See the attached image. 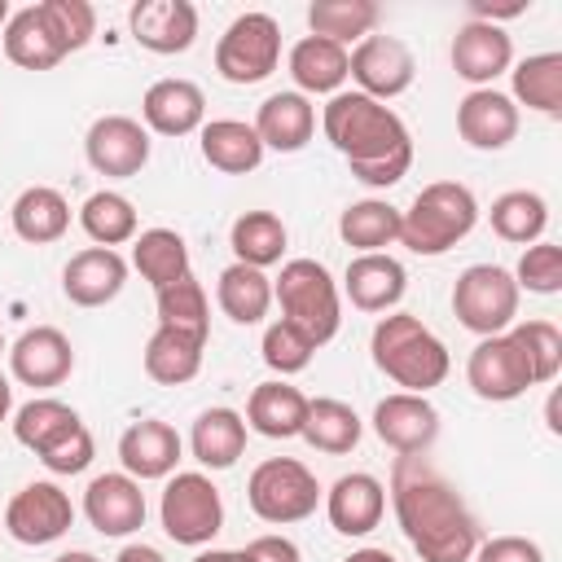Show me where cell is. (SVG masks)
Wrapping results in <instances>:
<instances>
[{"mask_svg":"<svg viewBox=\"0 0 562 562\" xmlns=\"http://www.w3.org/2000/svg\"><path fill=\"white\" fill-rule=\"evenodd\" d=\"M373 435L400 457H422L439 439V408L426 395L395 391L373 408Z\"/></svg>","mask_w":562,"mask_h":562,"instance_id":"14","label":"cell"},{"mask_svg":"<svg viewBox=\"0 0 562 562\" xmlns=\"http://www.w3.org/2000/svg\"><path fill=\"white\" fill-rule=\"evenodd\" d=\"M145 127L158 136H189L206 119V97L193 79H158L140 97Z\"/></svg>","mask_w":562,"mask_h":562,"instance_id":"23","label":"cell"},{"mask_svg":"<svg viewBox=\"0 0 562 562\" xmlns=\"http://www.w3.org/2000/svg\"><path fill=\"white\" fill-rule=\"evenodd\" d=\"M452 312L479 338L505 334L514 325V316H518L514 272H505L501 263H470L452 285Z\"/></svg>","mask_w":562,"mask_h":562,"instance_id":"7","label":"cell"},{"mask_svg":"<svg viewBox=\"0 0 562 562\" xmlns=\"http://www.w3.org/2000/svg\"><path fill=\"white\" fill-rule=\"evenodd\" d=\"M35 9H40L48 35L57 40V48H61L66 57L79 53V48L97 35V9H92L88 0H40Z\"/></svg>","mask_w":562,"mask_h":562,"instance_id":"44","label":"cell"},{"mask_svg":"<svg viewBox=\"0 0 562 562\" xmlns=\"http://www.w3.org/2000/svg\"><path fill=\"white\" fill-rule=\"evenodd\" d=\"M509 334L527 356L531 382H553L562 369V329L553 321H518L509 325Z\"/></svg>","mask_w":562,"mask_h":562,"instance_id":"45","label":"cell"},{"mask_svg":"<svg viewBox=\"0 0 562 562\" xmlns=\"http://www.w3.org/2000/svg\"><path fill=\"white\" fill-rule=\"evenodd\" d=\"M321 127L329 145L347 158L351 176L369 189H391L413 167V136L404 119L364 92H334L321 114Z\"/></svg>","mask_w":562,"mask_h":562,"instance_id":"2","label":"cell"},{"mask_svg":"<svg viewBox=\"0 0 562 562\" xmlns=\"http://www.w3.org/2000/svg\"><path fill=\"white\" fill-rule=\"evenodd\" d=\"M347 75L360 83L356 92H364V97L386 105L391 97L413 88L417 66H413V53H408L404 40H395V35H364L356 44V53H347Z\"/></svg>","mask_w":562,"mask_h":562,"instance_id":"11","label":"cell"},{"mask_svg":"<svg viewBox=\"0 0 562 562\" xmlns=\"http://www.w3.org/2000/svg\"><path fill=\"white\" fill-rule=\"evenodd\" d=\"M9 408H13V386H9V378H0V422L9 417Z\"/></svg>","mask_w":562,"mask_h":562,"instance_id":"55","label":"cell"},{"mask_svg":"<svg viewBox=\"0 0 562 562\" xmlns=\"http://www.w3.org/2000/svg\"><path fill=\"white\" fill-rule=\"evenodd\" d=\"M215 299H220V312L237 325H259L272 307V281L259 272V268H246V263H228L220 272V285H215Z\"/></svg>","mask_w":562,"mask_h":562,"instance_id":"36","label":"cell"},{"mask_svg":"<svg viewBox=\"0 0 562 562\" xmlns=\"http://www.w3.org/2000/svg\"><path fill=\"white\" fill-rule=\"evenodd\" d=\"M338 237L347 246H356L360 255H378L382 246H391L400 237V206L382 202V198H364V202H351L342 215H338Z\"/></svg>","mask_w":562,"mask_h":562,"instance_id":"39","label":"cell"},{"mask_svg":"<svg viewBox=\"0 0 562 562\" xmlns=\"http://www.w3.org/2000/svg\"><path fill=\"white\" fill-rule=\"evenodd\" d=\"M514 105L522 101L527 110L536 114H549L558 119L562 114V53H536V57H522L514 70Z\"/></svg>","mask_w":562,"mask_h":562,"instance_id":"37","label":"cell"},{"mask_svg":"<svg viewBox=\"0 0 562 562\" xmlns=\"http://www.w3.org/2000/svg\"><path fill=\"white\" fill-rule=\"evenodd\" d=\"M53 562H101L97 553H88V549H70V553H57Z\"/></svg>","mask_w":562,"mask_h":562,"instance_id":"54","label":"cell"},{"mask_svg":"<svg viewBox=\"0 0 562 562\" xmlns=\"http://www.w3.org/2000/svg\"><path fill=\"white\" fill-rule=\"evenodd\" d=\"M391 505H395L400 531L408 536L422 562H470L474 558L479 518L465 509L461 492L426 457H395Z\"/></svg>","mask_w":562,"mask_h":562,"instance_id":"1","label":"cell"},{"mask_svg":"<svg viewBox=\"0 0 562 562\" xmlns=\"http://www.w3.org/2000/svg\"><path fill=\"white\" fill-rule=\"evenodd\" d=\"M342 562H400V558L386 553V549H356V553H347Z\"/></svg>","mask_w":562,"mask_h":562,"instance_id":"53","label":"cell"},{"mask_svg":"<svg viewBox=\"0 0 562 562\" xmlns=\"http://www.w3.org/2000/svg\"><path fill=\"white\" fill-rule=\"evenodd\" d=\"M474 562H544V549L527 536H492V540H479Z\"/></svg>","mask_w":562,"mask_h":562,"instance_id":"49","label":"cell"},{"mask_svg":"<svg viewBox=\"0 0 562 562\" xmlns=\"http://www.w3.org/2000/svg\"><path fill=\"white\" fill-rule=\"evenodd\" d=\"M465 382L479 400H492V404H509L518 395H527L536 382H531V369H527V356L522 347L514 342V334H492L483 338L470 360H465Z\"/></svg>","mask_w":562,"mask_h":562,"instance_id":"10","label":"cell"},{"mask_svg":"<svg viewBox=\"0 0 562 562\" xmlns=\"http://www.w3.org/2000/svg\"><path fill=\"white\" fill-rule=\"evenodd\" d=\"M325 514L338 536H369L386 514V487L382 479L351 470L325 492Z\"/></svg>","mask_w":562,"mask_h":562,"instance_id":"22","label":"cell"},{"mask_svg":"<svg viewBox=\"0 0 562 562\" xmlns=\"http://www.w3.org/2000/svg\"><path fill=\"white\" fill-rule=\"evenodd\" d=\"M307 422V395L290 382H259L246 400V426L263 439H294Z\"/></svg>","mask_w":562,"mask_h":562,"instance_id":"26","label":"cell"},{"mask_svg":"<svg viewBox=\"0 0 562 562\" xmlns=\"http://www.w3.org/2000/svg\"><path fill=\"white\" fill-rule=\"evenodd\" d=\"M132 40L149 53H184L198 40V9L189 0H136L127 13Z\"/></svg>","mask_w":562,"mask_h":562,"instance_id":"16","label":"cell"},{"mask_svg":"<svg viewBox=\"0 0 562 562\" xmlns=\"http://www.w3.org/2000/svg\"><path fill=\"white\" fill-rule=\"evenodd\" d=\"M79 224H83V233H88L97 246L114 250V246H123V241L136 237V206H132L123 193H114V189H97V193H88V202L79 206Z\"/></svg>","mask_w":562,"mask_h":562,"instance_id":"41","label":"cell"},{"mask_svg":"<svg viewBox=\"0 0 562 562\" xmlns=\"http://www.w3.org/2000/svg\"><path fill=\"white\" fill-rule=\"evenodd\" d=\"M83 514L101 536H132L145 527V492L132 474H97L83 492Z\"/></svg>","mask_w":562,"mask_h":562,"instance_id":"17","label":"cell"},{"mask_svg":"<svg viewBox=\"0 0 562 562\" xmlns=\"http://www.w3.org/2000/svg\"><path fill=\"white\" fill-rule=\"evenodd\" d=\"M487 220H492V233H496L501 241L531 246V241H540L544 228H549V202H544L540 193H531V189H509V193H501V198L492 202Z\"/></svg>","mask_w":562,"mask_h":562,"instance_id":"38","label":"cell"},{"mask_svg":"<svg viewBox=\"0 0 562 562\" xmlns=\"http://www.w3.org/2000/svg\"><path fill=\"white\" fill-rule=\"evenodd\" d=\"M228 246H233L237 263L263 272V268L281 263V255H285V224H281V215H272V211H246V215L233 220Z\"/></svg>","mask_w":562,"mask_h":562,"instance_id":"35","label":"cell"},{"mask_svg":"<svg viewBox=\"0 0 562 562\" xmlns=\"http://www.w3.org/2000/svg\"><path fill=\"white\" fill-rule=\"evenodd\" d=\"M9 369L22 386L48 391L61 386L75 369V347L57 325H31L18 334V342L9 347Z\"/></svg>","mask_w":562,"mask_h":562,"instance_id":"15","label":"cell"},{"mask_svg":"<svg viewBox=\"0 0 562 562\" xmlns=\"http://www.w3.org/2000/svg\"><path fill=\"white\" fill-rule=\"evenodd\" d=\"M202 351H206L202 338L158 325V329L149 334V342H145V373H149L158 386H184V382L198 378Z\"/></svg>","mask_w":562,"mask_h":562,"instance_id":"29","label":"cell"},{"mask_svg":"<svg viewBox=\"0 0 562 562\" xmlns=\"http://www.w3.org/2000/svg\"><path fill=\"white\" fill-rule=\"evenodd\" d=\"M9 220H13V233L22 241L48 246V241L66 237V228H70V202L57 189H48V184H31V189H22L13 198Z\"/></svg>","mask_w":562,"mask_h":562,"instance_id":"28","label":"cell"},{"mask_svg":"<svg viewBox=\"0 0 562 562\" xmlns=\"http://www.w3.org/2000/svg\"><path fill=\"white\" fill-rule=\"evenodd\" d=\"M479 224V202L465 184L457 180H435L426 184L408 211H400V246L413 255H443L452 250L470 228Z\"/></svg>","mask_w":562,"mask_h":562,"instance_id":"4","label":"cell"},{"mask_svg":"<svg viewBox=\"0 0 562 562\" xmlns=\"http://www.w3.org/2000/svg\"><path fill=\"white\" fill-rule=\"evenodd\" d=\"M132 268L154 290H167L180 277H189V246L176 228H145L132 237Z\"/></svg>","mask_w":562,"mask_h":562,"instance_id":"31","label":"cell"},{"mask_svg":"<svg viewBox=\"0 0 562 562\" xmlns=\"http://www.w3.org/2000/svg\"><path fill=\"white\" fill-rule=\"evenodd\" d=\"M272 299L281 303V321L303 329L312 338V347H325L338 334V325H342L338 285H334L329 268L316 263V259L281 263V277L272 281Z\"/></svg>","mask_w":562,"mask_h":562,"instance_id":"5","label":"cell"},{"mask_svg":"<svg viewBox=\"0 0 562 562\" xmlns=\"http://www.w3.org/2000/svg\"><path fill=\"white\" fill-rule=\"evenodd\" d=\"M70 522H75V505H70V496H66L57 483H48V479L26 483V487L9 501V509H4V531H9L18 544H53V540H61V536L70 531Z\"/></svg>","mask_w":562,"mask_h":562,"instance_id":"12","label":"cell"},{"mask_svg":"<svg viewBox=\"0 0 562 562\" xmlns=\"http://www.w3.org/2000/svg\"><path fill=\"white\" fill-rule=\"evenodd\" d=\"M514 285L531 294H558L562 290V246L558 241H531L514 268Z\"/></svg>","mask_w":562,"mask_h":562,"instance_id":"46","label":"cell"},{"mask_svg":"<svg viewBox=\"0 0 562 562\" xmlns=\"http://www.w3.org/2000/svg\"><path fill=\"white\" fill-rule=\"evenodd\" d=\"M369 351H373V364L404 391L413 395H426L430 386H439L452 369L448 360V347L413 316V312H391L373 325V338H369Z\"/></svg>","mask_w":562,"mask_h":562,"instance_id":"3","label":"cell"},{"mask_svg":"<svg viewBox=\"0 0 562 562\" xmlns=\"http://www.w3.org/2000/svg\"><path fill=\"white\" fill-rule=\"evenodd\" d=\"M75 426H79V413H75L70 404H61V400H53V395H40V400H31V404L18 408V417H13V439L40 457L44 448H53V443H57L61 435H70Z\"/></svg>","mask_w":562,"mask_h":562,"instance_id":"42","label":"cell"},{"mask_svg":"<svg viewBox=\"0 0 562 562\" xmlns=\"http://www.w3.org/2000/svg\"><path fill=\"white\" fill-rule=\"evenodd\" d=\"M290 79L299 83V92H338L347 79V48L321 40V35H303L290 48Z\"/></svg>","mask_w":562,"mask_h":562,"instance_id":"32","label":"cell"},{"mask_svg":"<svg viewBox=\"0 0 562 562\" xmlns=\"http://www.w3.org/2000/svg\"><path fill=\"white\" fill-rule=\"evenodd\" d=\"M457 132L470 149H505L518 136V105L496 88H470L457 105Z\"/></svg>","mask_w":562,"mask_h":562,"instance_id":"21","label":"cell"},{"mask_svg":"<svg viewBox=\"0 0 562 562\" xmlns=\"http://www.w3.org/2000/svg\"><path fill=\"white\" fill-rule=\"evenodd\" d=\"M119 461L123 474H132L136 483L145 479H171L176 461H180V435L176 426L158 422V417H140L119 435Z\"/></svg>","mask_w":562,"mask_h":562,"instance_id":"20","label":"cell"},{"mask_svg":"<svg viewBox=\"0 0 562 562\" xmlns=\"http://www.w3.org/2000/svg\"><path fill=\"white\" fill-rule=\"evenodd\" d=\"M158 518H162V531L176 540V544H211L215 531L224 527V501H220V487L198 474V470H180L167 479L162 487V501H158Z\"/></svg>","mask_w":562,"mask_h":562,"instance_id":"8","label":"cell"},{"mask_svg":"<svg viewBox=\"0 0 562 562\" xmlns=\"http://www.w3.org/2000/svg\"><path fill=\"white\" fill-rule=\"evenodd\" d=\"M281 61V26L272 13H241L215 44V70L228 83H259Z\"/></svg>","mask_w":562,"mask_h":562,"instance_id":"9","label":"cell"},{"mask_svg":"<svg viewBox=\"0 0 562 562\" xmlns=\"http://www.w3.org/2000/svg\"><path fill=\"white\" fill-rule=\"evenodd\" d=\"M202 158L224 176H246L263 162V140L241 119H211L202 123Z\"/></svg>","mask_w":562,"mask_h":562,"instance_id":"27","label":"cell"},{"mask_svg":"<svg viewBox=\"0 0 562 562\" xmlns=\"http://www.w3.org/2000/svg\"><path fill=\"white\" fill-rule=\"evenodd\" d=\"M0 356H4V334H0Z\"/></svg>","mask_w":562,"mask_h":562,"instance_id":"57","label":"cell"},{"mask_svg":"<svg viewBox=\"0 0 562 562\" xmlns=\"http://www.w3.org/2000/svg\"><path fill=\"white\" fill-rule=\"evenodd\" d=\"M189 448H193V457H198L206 470H228V465H237V457L246 452V417H241L237 408H206V413L193 422Z\"/></svg>","mask_w":562,"mask_h":562,"instance_id":"30","label":"cell"},{"mask_svg":"<svg viewBox=\"0 0 562 562\" xmlns=\"http://www.w3.org/2000/svg\"><path fill=\"white\" fill-rule=\"evenodd\" d=\"M92 457H97V443H92V430L79 422L70 435H61L53 448H44L40 452V461L53 470V474H83L88 465H92Z\"/></svg>","mask_w":562,"mask_h":562,"instance_id":"48","label":"cell"},{"mask_svg":"<svg viewBox=\"0 0 562 562\" xmlns=\"http://www.w3.org/2000/svg\"><path fill=\"white\" fill-rule=\"evenodd\" d=\"M378 18H382V9L373 0H312L307 4L312 35H321V40H329L338 48H347L351 40L360 44L364 35H373Z\"/></svg>","mask_w":562,"mask_h":562,"instance_id":"33","label":"cell"},{"mask_svg":"<svg viewBox=\"0 0 562 562\" xmlns=\"http://www.w3.org/2000/svg\"><path fill=\"white\" fill-rule=\"evenodd\" d=\"M123 285H127V259L105 246H88L70 255V263L61 268V290L75 307H105L110 299H119Z\"/></svg>","mask_w":562,"mask_h":562,"instance_id":"19","label":"cell"},{"mask_svg":"<svg viewBox=\"0 0 562 562\" xmlns=\"http://www.w3.org/2000/svg\"><path fill=\"white\" fill-rule=\"evenodd\" d=\"M193 562H246V553H241V549H206V553H198Z\"/></svg>","mask_w":562,"mask_h":562,"instance_id":"52","label":"cell"},{"mask_svg":"<svg viewBox=\"0 0 562 562\" xmlns=\"http://www.w3.org/2000/svg\"><path fill=\"white\" fill-rule=\"evenodd\" d=\"M342 290H347L351 307H360V312H391L408 290V272L386 250L356 255L347 263V272H342Z\"/></svg>","mask_w":562,"mask_h":562,"instance_id":"24","label":"cell"},{"mask_svg":"<svg viewBox=\"0 0 562 562\" xmlns=\"http://www.w3.org/2000/svg\"><path fill=\"white\" fill-rule=\"evenodd\" d=\"M360 417L351 404L342 400H307V422H303V439L316 448V452H329V457H342L360 443Z\"/></svg>","mask_w":562,"mask_h":562,"instance_id":"40","label":"cell"},{"mask_svg":"<svg viewBox=\"0 0 562 562\" xmlns=\"http://www.w3.org/2000/svg\"><path fill=\"white\" fill-rule=\"evenodd\" d=\"M4 57H9L13 66H22V70H53L66 53H61L57 40L48 35L40 9L26 4V9L9 13V22H4Z\"/></svg>","mask_w":562,"mask_h":562,"instance_id":"34","label":"cell"},{"mask_svg":"<svg viewBox=\"0 0 562 562\" xmlns=\"http://www.w3.org/2000/svg\"><path fill=\"white\" fill-rule=\"evenodd\" d=\"M312 351H316L312 338H307L303 329H294L290 321H272V325L263 329V364L277 369L281 378L307 369V364H312Z\"/></svg>","mask_w":562,"mask_h":562,"instance_id":"47","label":"cell"},{"mask_svg":"<svg viewBox=\"0 0 562 562\" xmlns=\"http://www.w3.org/2000/svg\"><path fill=\"white\" fill-rule=\"evenodd\" d=\"M83 154L97 176L127 180L149 162V132L127 114H101L83 136Z\"/></svg>","mask_w":562,"mask_h":562,"instance_id":"13","label":"cell"},{"mask_svg":"<svg viewBox=\"0 0 562 562\" xmlns=\"http://www.w3.org/2000/svg\"><path fill=\"white\" fill-rule=\"evenodd\" d=\"M158 325L180 329V334H193V338L206 342V334H211V307H206V290H202V281L193 272L180 277L176 285L158 290Z\"/></svg>","mask_w":562,"mask_h":562,"instance_id":"43","label":"cell"},{"mask_svg":"<svg viewBox=\"0 0 562 562\" xmlns=\"http://www.w3.org/2000/svg\"><path fill=\"white\" fill-rule=\"evenodd\" d=\"M241 553H246V562H303L299 558V544L285 540V536H259Z\"/></svg>","mask_w":562,"mask_h":562,"instance_id":"50","label":"cell"},{"mask_svg":"<svg viewBox=\"0 0 562 562\" xmlns=\"http://www.w3.org/2000/svg\"><path fill=\"white\" fill-rule=\"evenodd\" d=\"M9 22V0H0V26Z\"/></svg>","mask_w":562,"mask_h":562,"instance_id":"56","label":"cell"},{"mask_svg":"<svg viewBox=\"0 0 562 562\" xmlns=\"http://www.w3.org/2000/svg\"><path fill=\"white\" fill-rule=\"evenodd\" d=\"M514 61V44L501 26L492 22H461L457 35H452V70L474 83V88H492L496 75H505Z\"/></svg>","mask_w":562,"mask_h":562,"instance_id":"18","label":"cell"},{"mask_svg":"<svg viewBox=\"0 0 562 562\" xmlns=\"http://www.w3.org/2000/svg\"><path fill=\"white\" fill-rule=\"evenodd\" d=\"M246 501H250L255 518L285 527V522H303L307 514H316L321 483H316V474L303 461H294V457H268V461H259L250 470Z\"/></svg>","mask_w":562,"mask_h":562,"instance_id":"6","label":"cell"},{"mask_svg":"<svg viewBox=\"0 0 562 562\" xmlns=\"http://www.w3.org/2000/svg\"><path fill=\"white\" fill-rule=\"evenodd\" d=\"M114 562H162V553L154 544H123Z\"/></svg>","mask_w":562,"mask_h":562,"instance_id":"51","label":"cell"},{"mask_svg":"<svg viewBox=\"0 0 562 562\" xmlns=\"http://www.w3.org/2000/svg\"><path fill=\"white\" fill-rule=\"evenodd\" d=\"M255 136L263 140V149H277V154H294L312 140L316 132V105L303 97V92H272L259 114H255Z\"/></svg>","mask_w":562,"mask_h":562,"instance_id":"25","label":"cell"}]
</instances>
